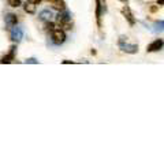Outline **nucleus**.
Wrapping results in <instances>:
<instances>
[{
	"instance_id": "nucleus-5",
	"label": "nucleus",
	"mask_w": 164,
	"mask_h": 164,
	"mask_svg": "<svg viewBox=\"0 0 164 164\" xmlns=\"http://www.w3.org/2000/svg\"><path fill=\"white\" fill-rule=\"evenodd\" d=\"M164 47V41L162 39H157L155 41H152L148 47H146V52H157L160 49H163Z\"/></svg>"
},
{
	"instance_id": "nucleus-4",
	"label": "nucleus",
	"mask_w": 164,
	"mask_h": 164,
	"mask_svg": "<svg viewBox=\"0 0 164 164\" xmlns=\"http://www.w3.org/2000/svg\"><path fill=\"white\" fill-rule=\"evenodd\" d=\"M70 20H71V14L69 13V11H59V14L56 15V23L60 26H66L67 23H70Z\"/></svg>"
},
{
	"instance_id": "nucleus-15",
	"label": "nucleus",
	"mask_w": 164,
	"mask_h": 164,
	"mask_svg": "<svg viewBox=\"0 0 164 164\" xmlns=\"http://www.w3.org/2000/svg\"><path fill=\"white\" fill-rule=\"evenodd\" d=\"M45 29H47V32H51L52 33V32L55 30V25L51 22V20H48V22L45 23Z\"/></svg>"
},
{
	"instance_id": "nucleus-11",
	"label": "nucleus",
	"mask_w": 164,
	"mask_h": 164,
	"mask_svg": "<svg viewBox=\"0 0 164 164\" xmlns=\"http://www.w3.org/2000/svg\"><path fill=\"white\" fill-rule=\"evenodd\" d=\"M52 8L56 11H64L66 10V2L64 0H52Z\"/></svg>"
},
{
	"instance_id": "nucleus-9",
	"label": "nucleus",
	"mask_w": 164,
	"mask_h": 164,
	"mask_svg": "<svg viewBox=\"0 0 164 164\" xmlns=\"http://www.w3.org/2000/svg\"><path fill=\"white\" fill-rule=\"evenodd\" d=\"M36 7H37V3L34 2V0H28V2L25 3V6H23V10H25V13L33 15V14L36 13Z\"/></svg>"
},
{
	"instance_id": "nucleus-7",
	"label": "nucleus",
	"mask_w": 164,
	"mask_h": 164,
	"mask_svg": "<svg viewBox=\"0 0 164 164\" xmlns=\"http://www.w3.org/2000/svg\"><path fill=\"white\" fill-rule=\"evenodd\" d=\"M15 52H17V45H11L10 52H8L6 56H3L2 59H0V63H2V64H8V63H11V62L14 60V58H15Z\"/></svg>"
},
{
	"instance_id": "nucleus-17",
	"label": "nucleus",
	"mask_w": 164,
	"mask_h": 164,
	"mask_svg": "<svg viewBox=\"0 0 164 164\" xmlns=\"http://www.w3.org/2000/svg\"><path fill=\"white\" fill-rule=\"evenodd\" d=\"M71 63H74L73 60H63V64H71Z\"/></svg>"
},
{
	"instance_id": "nucleus-20",
	"label": "nucleus",
	"mask_w": 164,
	"mask_h": 164,
	"mask_svg": "<svg viewBox=\"0 0 164 164\" xmlns=\"http://www.w3.org/2000/svg\"><path fill=\"white\" fill-rule=\"evenodd\" d=\"M49 2H52V0H49Z\"/></svg>"
},
{
	"instance_id": "nucleus-10",
	"label": "nucleus",
	"mask_w": 164,
	"mask_h": 164,
	"mask_svg": "<svg viewBox=\"0 0 164 164\" xmlns=\"http://www.w3.org/2000/svg\"><path fill=\"white\" fill-rule=\"evenodd\" d=\"M6 23H7V26H10V28H14V26H17V23H18V15L17 14H6Z\"/></svg>"
},
{
	"instance_id": "nucleus-12",
	"label": "nucleus",
	"mask_w": 164,
	"mask_h": 164,
	"mask_svg": "<svg viewBox=\"0 0 164 164\" xmlns=\"http://www.w3.org/2000/svg\"><path fill=\"white\" fill-rule=\"evenodd\" d=\"M163 30H164V20H159V22L153 23V29H152L153 33H162Z\"/></svg>"
},
{
	"instance_id": "nucleus-18",
	"label": "nucleus",
	"mask_w": 164,
	"mask_h": 164,
	"mask_svg": "<svg viewBox=\"0 0 164 164\" xmlns=\"http://www.w3.org/2000/svg\"><path fill=\"white\" fill-rule=\"evenodd\" d=\"M157 4H159V6H164V0H157Z\"/></svg>"
},
{
	"instance_id": "nucleus-19",
	"label": "nucleus",
	"mask_w": 164,
	"mask_h": 164,
	"mask_svg": "<svg viewBox=\"0 0 164 164\" xmlns=\"http://www.w3.org/2000/svg\"><path fill=\"white\" fill-rule=\"evenodd\" d=\"M34 2H36L37 4H39V3H41V0H34Z\"/></svg>"
},
{
	"instance_id": "nucleus-2",
	"label": "nucleus",
	"mask_w": 164,
	"mask_h": 164,
	"mask_svg": "<svg viewBox=\"0 0 164 164\" xmlns=\"http://www.w3.org/2000/svg\"><path fill=\"white\" fill-rule=\"evenodd\" d=\"M107 11L105 0H96V20H97L99 28H101V17Z\"/></svg>"
},
{
	"instance_id": "nucleus-13",
	"label": "nucleus",
	"mask_w": 164,
	"mask_h": 164,
	"mask_svg": "<svg viewBox=\"0 0 164 164\" xmlns=\"http://www.w3.org/2000/svg\"><path fill=\"white\" fill-rule=\"evenodd\" d=\"M52 18V13L49 10H43L40 13V19H43V20H45V22H48V20H51Z\"/></svg>"
},
{
	"instance_id": "nucleus-1",
	"label": "nucleus",
	"mask_w": 164,
	"mask_h": 164,
	"mask_svg": "<svg viewBox=\"0 0 164 164\" xmlns=\"http://www.w3.org/2000/svg\"><path fill=\"white\" fill-rule=\"evenodd\" d=\"M118 45L123 52H126V54H137V52H138V45L134 43H130V41H129V37H126V36L119 37Z\"/></svg>"
},
{
	"instance_id": "nucleus-3",
	"label": "nucleus",
	"mask_w": 164,
	"mask_h": 164,
	"mask_svg": "<svg viewBox=\"0 0 164 164\" xmlns=\"http://www.w3.org/2000/svg\"><path fill=\"white\" fill-rule=\"evenodd\" d=\"M66 39H67V36H66V32H64L63 29H55V30L52 32V43H54L55 45H62V44H64Z\"/></svg>"
},
{
	"instance_id": "nucleus-16",
	"label": "nucleus",
	"mask_w": 164,
	"mask_h": 164,
	"mask_svg": "<svg viewBox=\"0 0 164 164\" xmlns=\"http://www.w3.org/2000/svg\"><path fill=\"white\" fill-rule=\"evenodd\" d=\"M25 63H30V64H37L39 62H37V59H34V58H29V59L25 60Z\"/></svg>"
},
{
	"instance_id": "nucleus-14",
	"label": "nucleus",
	"mask_w": 164,
	"mask_h": 164,
	"mask_svg": "<svg viewBox=\"0 0 164 164\" xmlns=\"http://www.w3.org/2000/svg\"><path fill=\"white\" fill-rule=\"evenodd\" d=\"M7 3H8V6L10 7H19L20 6V3H22V0H7Z\"/></svg>"
},
{
	"instance_id": "nucleus-8",
	"label": "nucleus",
	"mask_w": 164,
	"mask_h": 164,
	"mask_svg": "<svg viewBox=\"0 0 164 164\" xmlns=\"http://www.w3.org/2000/svg\"><path fill=\"white\" fill-rule=\"evenodd\" d=\"M10 36H11V40H13L14 43H19V41L23 39V29L19 28V26H17V28H13Z\"/></svg>"
},
{
	"instance_id": "nucleus-6",
	"label": "nucleus",
	"mask_w": 164,
	"mask_h": 164,
	"mask_svg": "<svg viewBox=\"0 0 164 164\" xmlns=\"http://www.w3.org/2000/svg\"><path fill=\"white\" fill-rule=\"evenodd\" d=\"M122 14H123V17H125V19L127 20L129 25H130V26L136 25V18H134L133 13H131V10L127 7V6H125V7L122 8Z\"/></svg>"
}]
</instances>
